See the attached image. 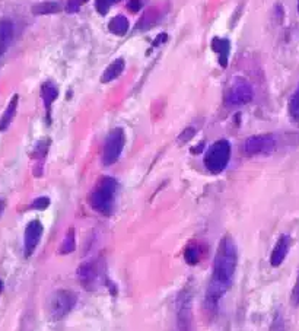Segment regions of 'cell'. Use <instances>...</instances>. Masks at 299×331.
<instances>
[{
	"label": "cell",
	"mask_w": 299,
	"mask_h": 331,
	"mask_svg": "<svg viewBox=\"0 0 299 331\" xmlns=\"http://www.w3.org/2000/svg\"><path fill=\"white\" fill-rule=\"evenodd\" d=\"M238 265V248L232 236L225 235L217 245L212 279L209 281L204 303L209 311H216L220 299L229 290Z\"/></svg>",
	"instance_id": "1"
},
{
	"label": "cell",
	"mask_w": 299,
	"mask_h": 331,
	"mask_svg": "<svg viewBox=\"0 0 299 331\" xmlns=\"http://www.w3.org/2000/svg\"><path fill=\"white\" fill-rule=\"evenodd\" d=\"M118 181L113 177H102L89 194V206L101 215L110 216L116 207Z\"/></svg>",
	"instance_id": "2"
},
{
	"label": "cell",
	"mask_w": 299,
	"mask_h": 331,
	"mask_svg": "<svg viewBox=\"0 0 299 331\" xmlns=\"http://www.w3.org/2000/svg\"><path fill=\"white\" fill-rule=\"evenodd\" d=\"M231 161V143L225 139L216 140L204 155V166L212 174H220L226 169Z\"/></svg>",
	"instance_id": "3"
},
{
	"label": "cell",
	"mask_w": 299,
	"mask_h": 331,
	"mask_svg": "<svg viewBox=\"0 0 299 331\" xmlns=\"http://www.w3.org/2000/svg\"><path fill=\"white\" fill-rule=\"evenodd\" d=\"M126 145V133L121 127H116L111 132L107 134L104 146H102V155H101V161L102 165L110 166L116 164L120 159L123 149Z\"/></svg>",
	"instance_id": "4"
},
{
	"label": "cell",
	"mask_w": 299,
	"mask_h": 331,
	"mask_svg": "<svg viewBox=\"0 0 299 331\" xmlns=\"http://www.w3.org/2000/svg\"><path fill=\"white\" fill-rule=\"evenodd\" d=\"M175 327L177 331H193V293L185 287L175 300Z\"/></svg>",
	"instance_id": "5"
},
{
	"label": "cell",
	"mask_w": 299,
	"mask_h": 331,
	"mask_svg": "<svg viewBox=\"0 0 299 331\" xmlns=\"http://www.w3.org/2000/svg\"><path fill=\"white\" fill-rule=\"evenodd\" d=\"M76 302H78V298H76V295L72 290L60 289V290L54 292L51 295L50 303H49L51 318L56 319V321L65 318L75 308Z\"/></svg>",
	"instance_id": "6"
},
{
	"label": "cell",
	"mask_w": 299,
	"mask_h": 331,
	"mask_svg": "<svg viewBox=\"0 0 299 331\" xmlns=\"http://www.w3.org/2000/svg\"><path fill=\"white\" fill-rule=\"evenodd\" d=\"M254 97L252 86L242 78H235L229 89L225 94V102L229 107H238V105H245Z\"/></svg>",
	"instance_id": "7"
},
{
	"label": "cell",
	"mask_w": 299,
	"mask_h": 331,
	"mask_svg": "<svg viewBox=\"0 0 299 331\" xmlns=\"http://www.w3.org/2000/svg\"><path fill=\"white\" fill-rule=\"evenodd\" d=\"M78 280L86 290H94L102 280V268L98 260H88L78 267Z\"/></svg>",
	"instance_id": "8"
},
{
	"label": "cell",
	"mask_w": 299,
	"mask_h": 331,
	"mask_svg": "<svg viewBox=\"0 0 299 331\" xmlns=\"http://www.w3.org/2000/svg\"><path fill=\"white\" fill-rule=\"evenodd\" d=\"M276 149V139L271 134H257L245 140L244 150L248 156L270 155Z\"/></svg>",
	"instance_id": "9"
},
{
	"label": "cell",
	"mask_w": 299,
	"mask_h": 331,
	"mask_svg": "<svg viewBox=\"0 0 299 331\" xmlns=\"http://www.w3.org/2000/svg\"><path fill=\"white\" fill-rule=\"evenodd\" d=\"M44 232V226L40 220H31L27 228H25V233H24V249H25V255L30 257L33 255V252L37 248V245L40 244V239L43 236Z\"/></svg>",
	"instance_id": "10"
},
{
	"label": "cell",
	"mask_w": 299,
	"mask_h": 331,
	"mask_svg": "<svg viewBox=\"0 0 299 331\" xmlns=\"http://www.w3.org/2000/svg\"><path fill=\"white\" fill-rule=\"evenodd\" d=\"M290 244H292V238L289 235H282L274 248L271 251V257H270V264L273 267H279L284 261L287 252H289V248H290Z\"/></svg>",
	"instance_id": "11"
},
{
	"label": "cell",
	"mask_w": 299,
	"mask_h": 331,
	"mask_svg": "<svg viewBox=\"0 0 299 331\" xmlns=\"http://www.w3.org/2000/svg\"><path fill=\"white\" fill-rule=\"evenodd\" d=\"M14 33H15L14 22L9 19H2L0 21V57L9 49L14 40Z\"/></svg>",
	"instance_id": "12"
},
{
	"label": "cell",
	"mask_w": 299,
	"mask_h": 331,
	"mask_svg": "<svg viewBox=\"0 0 299 331\" xmlns=\"http://www.w3.org/2000/svg\"><path fill=\"white\" fill-rule=\"evenodd\" d=\"M212 49L219 56V63L222 67L228 66V59H229V53H231V43L226 38H220L215 37L212 40Z\"/></svg>",
	"instance_id": "13"
},
{
	"label": "cell",
	"mask_w": 299,
	"mask_h": 331,
	"mask_svg": "<svg viewBox=\"0 0 299 331\" xmlns=\"http://www.w3.org/2000/svg\"><path fill=\"white\" fill-rule=\"evenodd\" d=\"M124 69H126L124 60L123 59H116L111 65H108V67L101 75V82L108 83L111 82V81H116L117 78L124 72Z\"/></svg>",
	"instance_id": "14"
},
{
	"label": "cell",
	"mask_w": 299,
	"mask_h": 331,
	"mask_svg": "<svg viewBox=\"0 0 299 331\" xmlns=\"http://www.w3.org/2000/svg\"><path fill=\"white\" fill-rule=\"evenodd\" d=\"M18 101H19V97H18V95H14L11 102H9V105H8V108L5 110V113L0 117V132L8 130V127H9L11 123L14 121L18 110Z\"/></svg>",
	"instance_id": "15"
},
{
	"label": "cell",
	"mask_w": 299,
	"mask_h": 331,
	"mask_svg": "<svg viewBox=\"0 0 299 331\" xmlns=\"http://www.w3.org/2000/svg\"><path fill=\"white\" fill-rule=\"evenodd\" d=\"M41 97H43V101H44V105H46L47 111L50 113L53 102L57 100V97H59L57 86L53 82H46L43 85V88H41Z\"/></svg>",
	"instance_id": "16"
},
{
	"label": "cell",
	"mask_w": 299,
	"mask_h": 331,
	"mask_svg": "<svg viewBox=\"0 0 299 331\" xmlns=\"http://www.w3.org/2000/svg\"><path fill=\"white\" fill-rule=\"evenodd\" d=\"M62 6L57 2H41L33 6L34 15H50L60 12Z\"/></svg>",
	"instance_id": "17"
},
{
	"label": "cell",
	"mask_w": 299,
	"mask_h": 331,
	"mask_svg": "<svg viewBox=\"0 0 299 331\" xmlns=\"http://www.w3.org/2000/svg\"><path fill=\"white\" fill-rule=\"evenodd\" d=\"M108 30L110 33L116 34V35H124L129 31V19L123 15L114 17L108 24Z\"/></svg>",
	"instance_id": "18"
},
{
	"label": "cell",
	"mask_w": 299,
	"mask_h": 331,
	"mask_svg": "<svg viewBox=\"0 0 299 331\" xmlns=\"http://www.w3.org/2000/svg\"><path fill=\"white\" fill-rule=\"evenodd\" d=\"M76 249V238H75V229L70 228L65 235L63 244L60 247V254L66 255V254H72Z\"/></svg>",
	"instance_id": "19"
},
{
	"label": "cell",
	"mask_w": 299,
	"mask_h": 331,
	"mask_svg": "<svg viewBox=\"0 0 299 331\" xmlns=\"http://www.w3.org/2000/svg\"><path fill=\"white\" fill-rule=\"evenodd\" d=\"M158 19H159V12L156 11V9H149L143 18L140 19V22L137 24V28H140V30H146V28H149L152 25H155L156 22H158Z\"/></svg>",
	"instance_id": "20"
},
{
	"label": "cell",
	"mask_w": 299,
	"mask_h": 331,
	"mask_svg": "<svg viewBox=\"0 0 299 331\" xmlns=\"http://www.w3.org/2000/svg\"><path fill=\"white\" fill-rule=\"evenodd\" d=\"M184 258H185V261H187L190 265L199 264V260H200L199 247L190 245L188 248L184 251Z\"/></svg>",
	"instance_id": "21"
},
{
	"label": "cell",
	"mask_w": 299,
	"mask_h": 331,
	"mask_svg": "<svg viewBox=\"0 0 299 331\" xmlns=\"http://www.w3.org/2000/svg\"><path fill=\"white\" fill-rule=\"evenodd\" d=\"M289 113L295 120L299 121V86L295 91V94L292 95V98L289 101Z\"/></svg>",
	"instance_id": "22"
},
{
	"label": "cell",
	"mask_w": 299,
	"mask_h": 331,
	"mask_svg": "<svg viewBox=\"0 0 299 331\" xmlns=\"http://www.w3.org/2000/svg\"><path fill=\"white\" fill-rule=\"evenodd\" d=\"M88 0H69L66 5L67 14H76Z\"/></svg>",
	"instance_id": "23"
},
{
	"label": "cell",
	"mask_w": 299,
	"mask_h": 331,
	"mask_svg": "<svg viewBox=\"0 0 299 331\" xmlns=\"http://www.w3.org/2000/svg\"><path fill=\"white\" fill-rule=\"evenodd\" d=\"M50 206V199L49 197H38L33 201V209L37 210H44Z\"/></svg>",
	"instance_id": "24"
},
{
	"label": "cell",
	"mask_w": 299,
	"mask_h": 331,
	"mask_svg": "<svg viewBox=\"0 0 299 331\" xmlns=\"http://www.w3.org/2000/svg\"><path fill=\"white\" fill-rule=\"evenodd\" d=\"M95 6H97V11L100 12L101 15H105L111 6V2L110 0H95Z\"/></svg>",
	"instance_id": "25"
},
{
	"label": "cell",
	"mask_w": 299,
	"mask_h": 331,
	"mask_svg": "<svg viewBox=\"0 0 299 331\" xmlns=\"http://www.w3.org/2000/svg\"><path fill=\"white\" fill-rule=\"evenodd\" d=\"M290 302L293 306H299V273L296 281H295V286H293V290H292V295H290Z\"/></svg>",
	"instance_id": "26"
},
{
	"label": "cell",
	"mask_w": 299,
	"mask_h": 331,
	"mask_svg": "<svg viewBox=\"0 0 299 331\" xmlns=\"http://www.w3.org/2000/svg\"><path fill=\"white\" fill-rule=\"evenodd\" d=\"M127 8H129L132 12H139V11L142 9V0H129Z\"/></svg>",
	"instance_id": "27"
},
{
	"label": "cell",
	"mask_w": 299,
	"mask_h": 331,
	"mask_svg": "<svg viewBox=\"0 0 299 331\" xmlns=\"http://www.w3.org/2000/svg\"><path fill=\"white\" fill-rule=\"evenodd\" d=\"M194 129H187L185 132H183V134L180 136V140L181 142H188L193 136H194Z\"/></svg>",
	"instance_id": "28"
},
{
	"label": "cell",
	"mask_w": 299,
	"mask_h": 331,
	"mask_svg": "<svg viewBox=\"0 0 299 331\" xmlns=\"http://www.w3.org/2000/svg\"><path fill=\"white\" fill-rule=\"evenodd\" d=\"M165 40H166V34H161V35H159V37H158V38H156V40L153 41V46H158V44H159L161 41L164 43Z\"/></svg>",
	"instance_id": "29"
},
{
	"label": "cell",
	"mask_w": 299,
	"mask_h": 331,
	"mask_svg": "<svg viewBox=\"0 0 299 331\" xmlns=\"http://www.w3.org/2000/svg\"><path fill=\"white\" fill-rule=\"evenodd\" d=\"M3 207H5V204H3V201L0 200V216H2V212H3Z\"/></svg>",
	"instance_id": "30"
},
{
	"label": "cell",
	"mask_w": 299,
	"mask_h": 331,
	"mask_svg": "<svg viewBox=\"0 0 299 331\" xmlns=\"http://www.w3.org/2000/svg\"><path fill=\"white\" fill-rule=\"evenodd\" d=\"M110 2H111V5H113V3H117V2H121V0H110Z\"/></svg>",
	"instance_id": "31"
},
{
	"label": "cell",
	"mask_w": 299,
	"mask_h": 331,
	"mask_svg": "<svg viewBox=\"0 0 299 331\" xmlns=\"http://www.w3.org/2000/svg\"><path fill=\"white\" fill-rule=\"evenodd\" d=\"M0 292H2V281H0Z\"/></svg>",
	"instance_id": "32"
},
{
	"label": "cell",
	"mask_w": 299,
	"mask_h": 331,
	"mask_svg": "<svg viewBox=\"0 0 299 331\" xmlns=\"http://www.w3.org/2000/svg\"><path fill=\"white\" fill-rule=\"evenodd\" d=\"M298 11H299V0H298Z\"/></svg>",
	"instance_id": "33"
}]
</instances>
